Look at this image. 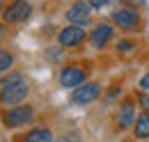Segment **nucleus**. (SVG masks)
I'll return each mask as SVG.
<instances>
[{
	"instance_id": "14",
	"label": "nucleus",
	"mask_w": 149,
	"mask_h": 142,
	"mask_svg": "<svg viewBox=\"0 0 149 142\" xmlns=\"http://www.w3.org/2000/svg\"><path fill=\"white\" fill-rule=\"evenodd\" d=\"M12 64H14V55L9 53L7 48H0V73L9 71V69H12Z\"/></svg>"
},
{
	"instance_id": "19",
	"label": "nucleus",
	"mask_w": 149,
	"mask_h": 142,
	"mask_svg": "<svg viewBox=\"0 0 149 142\" xmlns=\"http://www.w3.org/2000/svg\"><path fill=\"white\" fill-rule=\"evenodd\" d=\"M140 89H149V71L140 78Z\"/></svg>"
},
{
	"instance_id": "15",
	"label": "nucleus",
	"mask_w": 149,
	"mask_h": 142,
	"mask_svg": "<svg viewBox=\"0 0 149 142\" xmlns=\"http://www.w3.org/2000/svg\"><path fill=\"white\" fill-rule=\"evenodd\" d=\"M117 51H119V53H133V51H135V41L117 39Z\"/></svg>"
},
{
	"instance_id": "13",
	"label": "nucleus",
	"mask_w": 149,
	"mask_h": 142,
	"mask_svg": "<svg viewBox=\"0 0 149 142\" xmlns=\"http://www.w3.org/2000/svg\"><path fill=\"white\" fill-rule=\"evenodd\" d=\"M23 80H25V78H23L21 71H12V73H7L5 78H0V89L9 87V85H16V83H23Z\"/></svg>"
},
{
	"instance_id": "16",
	"label": "nucleus",
	"mask_w": 149,
	"mask_h": 142,
	"mask_svg": "<svg viewBox=\"0 0 149 142\" xmlns=\"http://www.w3.org/2000/svg\"><path fill=\"white\" fill-rule=\"evenodd\" d=\"M138 103H140L142 110H147V112H149V94H147V92H138Z\"/></svg>"
},
{
	"instance_id": "8",
	"label": "nucleus",
	"mask_w": 149,
	"mask_h": 142,
	"mask_svg": "<svg viewBox=\"0 0 149 142\" xmlns=\"http://www.w3.org/2000/svg\"><path fill=\"white\" fill-rule=\"evenodd\" d=\"M85 83V69L78 67V64H69V67H62L60 71V85L64 89H76Z\"/></svg>"
},
{
	"instance_id": "7",
	"label": "nucleus",
	"mask_w": 149,
	"mask_h": 142,
	"mask_svg": "<svg viewBox=\"0 0 149 142\" xmlns=\"http://www.w3.org/2000/svg\"><path fill=\"white\" fill-rule=\"evenodd\" d=\"M28 83L23 80V83H16V85H9V87H2L0 89V103L2 106H21L23 101H25V96H28Z\"/></svg>"
},
{
	"instance_id": "21",
	"label": "nucleus",
	"mask_w": 149,
	"mask_h": 142,
	"mask_svg": "<svg viewBox=\"0 0 149 142\" xmlns=\"http://www.w3.org/2000/svg\"><path fill=\"white\" fill-rule=\"evenodd\" d=\"M2 12H5V7H2V2H0V16H2Z\"/></svg>"
},
{
	"instance_id": "3",
	"label": "nucleus",
	"mask_w": 149,
	"mask_h": 142,
	"mask_svg": "<svg viewBox=\"0 0 149 142\" xmlns=\"http://www.w3.org/2000/svg\"><path fill=\"white\" fill-rule=\"evenodd\" d=\"M64 18L71 23V25H90L92 23V5L87 0H74V5L64 12Z\"/></svg>"
},
{
	"instance_id": "2",
	"label": "nucleus",
	"mask_w": 149,
	"mask_h": 142,
	"mask_svg": "<svg viewBox=\"0 0 149 142\" xmlns=\"http://www.w3.org/2000/svg\"><path fill=\"white\" fill-rule=\"evenodd\" d=\"M32 16V5L28 0H12L5 12H2V21L7 25H16V23H23Z\"/></svg>"
},
{
	"instance_id": "11",
	"label": "nucleus",
	"mask_w": 149,
	"mask_h": 142,
	"mask_svg": "<svg viewBox=\"0 0 149 142\" xmlns=\"http://www.w3.org/2000/svg\"><path fill=\"white\" fill-rule=\"evenodd\" d=\"M133 135H135L138 140L149 138V112L147 110L138 115V119H135V124H133Z\"/></svg>"
},
{
	"instance_id": "22",
	"label": "nucleus",
	"mask_w": 149,
	"mask_h": 142,
	"mask_svg": "<svg viewBox=\"0 0 149 142\" xmlns=\"http://www.w3.org/2000/svg\"><path fill=\"white\" fill-rule=\"evenodd\" d=\"M124 142H135V140H124Z\"/></svg>"
},
{
	"instance_id": "12",
	"label": "nucleus",
	"mask_w": 149,
	"mask_h": 142,
	"mask_svg": "<svg viewBox=\"0 0 149 142\" xmlns=\"http://www.w3.org/2000/svg\"><path fill=\"white\" fill-rule=\"evenodd\" d=\"M21 142H53V133L51 128H32L21 138Z\"/></svg>"
},
{
	"instance_id": "20",
	"label": "nucleus",
	"mask_w": 149,
	"mask_h": 142,
	"mask_svg": "<svg viewBox=\"0 0 149 142\" xmlns=\"http://www.w3.org/2000/svg\"><path fill=\"white\" fill-rule=\"evenodd\" d=\"M7 35V23H0V39Z\"/></svg>"
},
{
	"instance_id": "5",
	"label": "nucleus",
	"mask_w": 149,
	"mask_h": 142,
	"mask_svg": "<svg viewBox=\"0 0 149 142\" xmlns=\"http://www.w3.org/2000/svg\"><path fill=\"white\" fill-rule=\"evenodd\" d=\"M112 25L122 28V30H135L140 25V14L133 9V7H119L110 14Z\"/></svg>"
},
{
	"instance_id": "1",
	"label": "nucleus",
	"mask_w": 149,
	"mask_h": 142,
	"mask_svg": "<svg viewBox=\"0 0 149 142\" xmlns=\"http://www.w3.org/2000/svg\"><path fill=\"white\" fill-rule=\"evenodd\" d=\"M0 119H2V124L7 126V128H21V126L30 124V122L35 119V108L28 106V103L12 106L0 115Z\"/></svg>"
},
{
	"instance_id": "18",
	"label": "nucleus",
	"mask_w": 149,
	"mask_h": 142,
	"mask_svg": "<svg viewBox=\"0 0 149 142\" xmlns=\"http://www.w3.org/2000/svg\"><path fill=\"white\" fill-rule=\"evenodd\" d=\"M90 5H92V9H101V7H106L110 0H87Z\"/></svg>"
},
{
	"instance_id": "17",
	"label": "nucleus",
	"mask_w": 149,
	"mask_h": 142,
	"mask_svg": "<svg viewBox=\"0 0 149 142\" xmlns=\"http://www.w3.org/2000/svg\"><path fill=\"white\" fill-rule=\"evenodd\" d=\"M80 138L76 135V133H71V135H62V138H57V140H53V142H78Z\"/></svg>"
},
{
	"instance_id": "4",
	"label": "nucleus",
	"mask_w": 149,
	"mask_h": 142,
	"mask_svg": "<svg viewBox=\"0 0 149 142\" xmlns=\"http://www.w3.org/2000/svg\"><path fill=\"white\" fill-rule=\"evenodd\" d=\"M85 28H80V25H64L60 32H57V46L60 48H74V46H80L83 41H85Z\"/></svg>"
},
{
	"instance_id": "6",
	"label": "nucleus",
	"mask_w": 149,
	"mask_h": 142,
	"mask_svg": "<svg viewBox=\"0 0 149 142\" xmlns=\"http://www.w3.org/2000/svg\"><path fill=\"white\" fill-rule=\"evenodd\" d=\"M99 96H101L99 83H83L80 87H76L71 92V103L74 106H87V103H94Z\"/></svg>"
},
{
	"instance_id": "10",
	"label": "nucleus",
	"mask_w": 149,
	"mask_h": 142,
	"mask_svg": "<svg viewBox=\"0 0 149 142\" xmlns=\"http://www.w3.org/2000/svg\"><path fill=\"white\" fill-rule=\"evenodd\" d=\"M112 32H115V30H112L110 23H99V25H94V30L87 37H90V44H92L94 48H103L112 39Z\"/></svg>"
},
{
	"instance_id": "9",
	"label": "nucleus",
	"mask_w": 149,
	"mask_h": 142,
	"mask_svg": "<svg viewBox=\"0 0 149 142\" xmlns=\"http://www.w3.org/2000/svg\"><path fill=\"white\" fill-rule=\"evenodd\" d=\"M135 119H138V115H135V101H133V99L122 101L119 108H117V115H115V124H117V128H122V131L133 128Z\"/></svg>"
}]
</instances>
